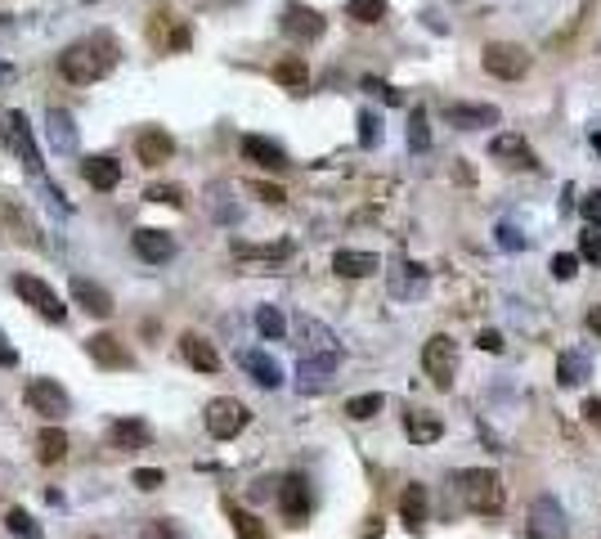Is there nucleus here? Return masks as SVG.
Masks as SVG:
<instances>
[{"label":"nucleus","instance_id":"f257e3e1","mask_svg":"<svg viewBox=\"0 0 601 539\" xmlns=\"http://www.w3.org/2000/svg\"><path fill=\"white\" fill-rule=\"evenodd\" d=\"M117 59H121V50H117V41H113V32H90L86 41H72L59 54V72L72 86H90V81H104L117 68Z\"/></svg>","mask_w":601,"mask_h":539},{"label":"nucleus","instance_id":"f03ea898","mask_svg":"<svg viewBox=\"0 0 601 539\" xmlns=\"http://www.w3.org/2000/svg\"><path fill=\"white\" fill-rule=\"evenodd\" d=\"M454 481H458V495H463V504H467L472 513H481V517L502 513L507 490H502V477H498V472H489V468H463Z\"/></svg>","mask_w":601,"mask_h":539},{"label":"nucleus","instance_id":"7ed1b4c3","mask_svg":"<svg viewBox=\"0 0 601 539\" xmlns=\"http://www.w3.org/2000/svg\"><path fill=\"white\" fill-rule=\"evenodd\" d=\"M422 369H427V378H431L440 392H449V387H454V374H458V346H454V337L436 333V337L422 346Z\"/></svg>","mask_w":601,"mask_h":539},{"label":"nucleus","instance_id":"20e7f679","mask_svg":"<svg viewBox=\"0 0 601 539\" xmlns=\"http://www.w3.org/2000/svg\"><path fill=\"white\" fill-rule=\"evenodd\" d=\"M484 72L489 77H502V81H521L525 72H530V54H525V45H512V41H489L481 54Z\"/></svg>","mask_w":601,"mask_h":539},{"label":"nucleus","instance_id":"39448f33","mask_svg":"<svg viewBox=\"0 0 601 539\" xmlns=\"http://www.w3.org/2000/svg\"><path fill=\"white\" fill-rule=\"evenodd\" d=\"M14 292H18L36 315H45L50 324H63V319H68V306L59 301V292H54L50 283H41L36 274H18V279H14Z\"/></svg>","mask_w":601,"mask_h":539},{"label":"nucleus","instance_id":"423d86ee","mask_svg":"<svg viewBox=\"0 0 601 539\" xmlns=\"http://www.w3.org/2000/svg\"><path fill=\"white\" fill-rule=\"evenodd\" d=\"M247 422H251V413H247V404L234 401V396H216V401L207 404V431H211L216 440H234Z\"/></svg>","mask_w":601,"mask_h":539},{"label":"nucleus","instance_id":"0eeeda50","mask_svg":"<svg viewBox=\"0 0 601 539\" xmlns=\"http://www.w3.org/2000/svg\"><path fill=\"white\" fill-rule=\"evenodd\" d=\"M278 27H283V36H287V41H296V45H310V41H319V36L328 32L324 14H319V9H310V5H283Z\"/></svg>","mask_w":601,"mask_h":539},{"label":"nucleus","instance_id":"6e6552de","mask_svg":"<svg viewBox=\"0 0 601 539\" xmlns=\"http://www.w3.org/2000/svg\"><path fill=\"white\" fill-rule=\"evenodd\" d=\"M148 41H153L162 54H175V50H184V45L193 41V27H189L180 14L162 9V14H153V23H148Z\"/></svg>","mask_w":601,"mask_h":539},{"label":"nucleus","instance_id":"1a4fd4ad","mask_svg":"<svg viewBox=\"0 0 601 539\" xmlns=\"http://www.w3.org/2000/svg\"><path fill=\"white\" fill-rule=\"evenodd\" d=\"M310 508H315V499H310V481H305L301 472L283 477V486H278V513L287 517V526H301V522L310 517Z\"/></svg>","mask_w":601,"mask_h":539},{"label":"nucleus","instance_id":"9d476101","mask_svg":"<svg viewBox=\"0 0 601 539\" xmlns=\"http://www.w3.org/2000/svg\"><path fill=\"white\" fill-rule=\"evenodd\" d=\"M5 144L18 153V162H23L32 175H41V148H36L32 127H27V118H23V113H9V118H5Z\"/></svg>","mask_w":601,"mask_h":539},{"label":"nucleus","instance_id":"9b49d317","mask_svg":"<svg viewBox=\"0 0 601 539\" xmlns=\"http://www.w3.org/2000/svg\"><path fill=\"white\" fill-rule=\"evenodd\" d=\"M27 409H36V413H45V418H63L72 401H68V392L54 383V378H32L27 383Z\"/></svg>","mask_w":601,"mask_h":539},{"label":"nucleus","instance_id":"f8f14e48","mask_svg":"<svg viewBox=\"0 0 601 539\" xmlns=\"http://www.w3.org/2000/svg\"><path fill=\"white\" fill-rule=\"evenodd\" d=\"M530 539H566V513L552 495L534 499L530 508Z\"/></svg>","mask_w":601,"mask_h":539},{"label":"nucleus","instance_id":"ddd939ff","mask_svg":"<svg viewBox=\"0 0 601 539\" xmlns=\"http://www.w3.org/2000/svg\"><path fill=\"white\" fill-rule=\"evenodd\" d=\"M489 157L502 162V166H539V162H534V148L525 144V135H516V131L493 135V139H489Z\"/></svg>","mask_w":601,"mask_h":539},{"label":"nucleus","instance_id":"4468645a","mask_svg":"<svg viewBox=\"0 0 601 539\" xmlns=\"http://www.w3.org/2000/svg\"><path fill=\"white\" fill-rule=\"evenodd\" d=\"M130 248H135V257L148 261V266L175 257V239H171L166 230H135V234H130Z\"/></svg>","mask_w":601,"mask_h":539},{"label":"nucleus","instance_id":"2eb2a0df","mask_svg":"<svg viewBox=\"0 0 601 539\" xmlns=\"http://www.w3.org/2000/svg\"><path fill=\"white\" fill-rule=\"evenodd\" d=\"M86 355H90L99 369H130V364H135L130 351L121 346L113 333H95V337H86Z\"/></svg>","mask_w":601,"mask_h":539},{"label":"nucleus","instance_id":"dca6fc26","mask_svg":"<svg viewBox=\"0 0 601 539\" xmlns=\"http://www.w3.org/2000/svg\"><path fill=\"white\" fill-rule=\"evenodd\" d=\"M81 175H86V184H90V189L108 194V189H117V184H121V162H117V157H108V153L81 157Z\"/></svg>","mask_w":601,"mask_h":539},{"label":"nucleus","instance_id":"f3484780","mask_svg":"<svg viewBox=\"0 0 601 539\" xmlns=\"http://www.w3.org/2000/svg\"><path fill=\"white\" fill-rule=\"evenodd\" d=\"M445 118H449V127H458V131H484V127H498V109H493V104H449Z\"/></svg>","mask_w":601,"mask_h":539},{"label":"nucleus","instance_id":"a211bd4d","mask_svg":"<svg viewBox=\"0 0 601 539\" xmlns=\"http://www.w3.org/2000/svg\"><path fill=\"white\" fill-rule=\"evenodd\" d=\"M171 153H175V139L166 131H157V127H148V131L135 135V157L144 162V166H157V162H171Z\"/></svg>","mask_w":601,"mask_h":539},{"label":"nucleus","instance_id":"6ab92c4d","mask_svg":"<svg viewBox=\"0 0 601 539\" xmlns=\"http://www.w3.org/2000/svg\"><path fill=\"white\" fill-rule=\"evenodd\" d=\"M242 157L256 162V166H265V171H283L287 166V153L274 139H265V135H242Z\"/></svg>","mask_w":601,"mask_h":539},{"label":"nucleus","instance_id":"aec40b11","mask_svg":"<svg viewBox=\"0 0 601 539\" xmlns=\"http://www.w3.org/2000/svg\"><path fill=\"white\" fill-rule=\"evenodd\" d=\"M72 301H77L81 310L99 315V319H108V315H113V292H108V288H99L95 279H72Z\"/></svg>","mask_w":601,"mask_h":539},{"label":"nucleus","instance_id":"412c9836","mask_svg":"<svg viewBox=\"0 0 601 539\" xmlns=\"http://www.w3.org/2000/svg\"><path fill=\"white\" fill-rule=\"evenodd\" d=\"M180 355L198 369V374H216L221 369V355H216V346L207 342V337H198V333H184L180 337Z\"/></svg>","mask_w":601,"mask_h":539},{"label":"nucleus","instance_id":"4be33fe9","mask_svg":"<svg viewBox=\"0 0 601 539\" xmlns=\"http://www.w3.org/2000/svg\"><path fill=\"white\" fill-rule=\"evenodd\" d=\"M404 431H408L413 445H436L445 436V422L436 413H427V409H413V413H404Z\"/></svg>","mask_w":601,"mask_h":539},{"label":"nucleus","instance_id":"5701e85b","mask_svg":"<svg viewBox=\"0 0 601 539\" xmlns=\"http://www.w3.org/2000/svg\"><path fill=\"white\" fill-rule=\"evenodd\" d=\"M45 135H50V148H54V153H72V148H77L72 113H68V109H50V118H45Z\"/></svg>","mask_w":601,"mask_h":539},{"label":"nucleus","instance_id":"b1692460","mask_svg":"<svg viewBox=\"0 0 601 539\" xmlns=\"http://www.w3.org/2000/svg\"><path fill=\"white\" fill-rule=\"evenodd\" d=\"M337 360H342V355H301V369H296L301 387H305V392H310V387H324V383L337 374Z\"/></svg>","mask_w":601,"mask_h":539},{"label":"nucleus","instance_id":"393cba45","mask_svg":"<svg viewBox=\"0 0 601 539\" xmlns=\"http://www.w3.org/2000/svg\"><path fill=\"white\" fill-rule=\"evenodd\" d=\"M333 270H337L342 279H368V274L381 270V261H377L372 252H351V248H342V252L333 257Z\"/></svg>","mask_w":601,"mask_h":539},{"label":"nucleus","instance_id":"a878e982","mask_svg":"<svg viewBox=\"0 0 601 539\" xmlns=\"http://www.w3.org/2000/svg\"><path fill=\"white\" fill-rule=\"evenodd\" d=\"M242 369H247L260 387H278V383H283L278 360H274V355H265V351H242Z\"/></svg>","mask_w":601,"mask_h":539},{"label":"nucleus","instance_id":"bb28decb","mask_svg":"<svg viewBox=\"0 0 601 539\" xmlns=\"http://www.w3.org/2000/svg\"><path fill=\"white\" fill-rule=\"evenodd\" d=\"M269 77H274L278 86H287V90H305L310 68H305V59H301V54H287V59H278V63L269 68Z\"/></svg>","mask_w":601,"mask_h":539},{"label":"nucleus","instance_id":"cd10ccee","mask_svg":"<svg viewBox=\"0 0 601 539\" xmlns=\"http://www.w3.org/2000/svg\"><path fill=\"white\" fill-rule=\"evenodd\" d=\"M399 517H404L408 531H422V526H427V490H422V486H408V490L399 495Z\"/></svg>","mask_w":601,"mask_h":539},{"label":"nucleus","instance_id":"c85d7f7f","mask_svg":"<svg viewBox=\"0 0 601 539\" xmlns=\"http://www.w3.org/2000/svg\"><path fill=\"white\" fill-rule=\"evenodd\" d=\"M108 440H113L117 449H144V445H148V427H144L139 418H121V422H113Z\"/></svg>","mask_w":601,"mask_h":539},{"label":"nucleus","instance_id":"c756f323","mask_svg":"<svg viewBox=\"0 0 601 539\" xmlns=\"http://www.w3.org/2000/svg\"><path fill=\"white\" fill-rule=\"evenodd\" d=\"M588 378V360L579 355V351H566L561 360H557V383L561 387H579Z\"/></svg>","mask_w":601,"mask_h":539},{"label":"nucleus","instance_id":"7c9ffc66","mask_svg":"<svg viewBox=\"0 0 601 539\" xmlns=\"http://www.w3.org/2000/svg\"><path fill=\"white\" fill-rule=\"evenodd\" d=\"M422 283H427V274H422L418 266H408V261H399V266L390 270V292H395V297L422 292Z\"/></svg>","mask_w":601,"mask_h":539},{"label":"nucleus","instance_id":"2f4dec72","mask_svg":"<svg viewBox=\"0 0 601 539\" xmlns=\"http://www.w3.org/2000/svg\"><path fill=\"white\" fill-rule=\"evenodd\" d=\"M36 454H41V463H59V459L68 454V436H63L59 427H45V431L36 436Z\"/></svg>","mask_w":601,"mask_h":539},{"label":"nucleus","instance_id":"473e14b6","mask_svg":"<svg viewBox=\"0 0 601 539\" xmlns=\"http://www.w3.org/2000/svg\"><path fill=\"white\" fill-rule=\"evenodd\" d=\"M230 522H234L239 539H269V535H265V522H260V517H251V513L239 508V504H230Z\"/></svg>","mask_w":601,"mask_h":539},{"label":"nucleus","instance_id":"72a5a7b5","mask_svg":"<svg viewBox=\"0 0 601 539\" xmlns=\"http://www.w3.org/2000/svg\"><path fill=\"white\" fill-rule=\"evenodd\" d=\"M381 396H377V392H368V396H351V401H346V418H355V422H368V418H377V413H381Z\"/></svg>","mask_w":601,"mask_h":539},{"label":"nucleus","instance_id":"f704fd0d","mask_svg":"<svg viewBox=\"0 0 601 539\" xmlns=\"http://www.w3.org/2000/svg\"><path fill=\"white\" fill-rule=\"evenodd\" d=\"M256 328H260V337L278 342L283 328H287V324H283V310H278V306H260V310H256Z\"/></svg>","mask_w":601,"mask_h":539},{"label":"nucleus","instance_id":"c9c22d12","mask_svg":"<svg viewBox=\"0 0 601 539\" xmlns=\"http://www.w3.org/2000/svg\"><path fill=\"white\" fill-rule=\"evenodd\" d=\"M408 148L413 153H427L431 148V131H427V113L422 109H413V118H408Z\"/></svg>","mask_w":601,"mask_h":539},{"label":"nucleus","instance_id":"e433bc0d","mask_svg":"<svg viewBox=\"0 0 601 539\" xmlns=\"http://www.w3.org/2000/svg\"><path fill=\"white\" fill-rule=\"evenodd\" d=\"M346 14H351L355 23H381V18H386V0H351Z\"/></svg>","mask_w":601,"mask_h":539},{"label":"nucleus","instance_id":"4c0bfd02","mask_svg":"<svg viewBox=\"0 0 601 539\" xmlns=\"http://www.w3.org/2000/svg\"><path fill=\"white\" fill-rule=\"evenodd\" d=\"M144 198L148 203H162V207H184V189L180 184H148Z\"/></svg>","mask_w":601,"mask_h":539},{"label":"nucleus","instance_id":"58836bf2","mask_svg":"<svg viewBox=\"0 0 601 539\" xmlns=\"http://www.w3.org/2000/svg\"><path fill=\"white\" fill-rule=\"evenodd\" d=\"M575 274H579V257H575V252H557V257H552V279L566 283V279H575Z\"/></svg>","mask_w":601,"mask_h":539},{"label":"nucleus","instance_id":"ea45409f","mask_svg":"<svg viewBox=\"0 0 601 539\" xmlns=\"http://www.w3.org/2000/svg\"><path fill=\"white\" fill-rule=\"evenodd\" d=\"M377 139H381V122H377V113H360V144H363V148H377Z\"/></svg>","mask_w":601,"mask_h":539},{"label":"nucleus","instance_id":"a19ab883","mask_svg":"<svg viewBox=\"0 0 601 539\" xmlns=\"http://www.w3.org/2000/svg\"><path fill=\"white\" fill-rule=\"evenodd\" d=\"M579 257L593 261V266H601V234L597 230H584V234H579Z\"/></svg>","mask_w":601,"mask_h":539},{"label":"nucleus","instance_id":"79ce46f5","mask_svg":"<svg viewBox=\"0 0 601 539\" xmlns=\"http://www.w3.org/2000/svg\"><path fill=\"white\" fill-rule=\"evenodd\" d=\"M130 481H135L139 490H157V486H162L166 477H162L157 468H135V472H130Z\"/></svg>","mask_w":601,"mask_h":539},{"label":"nucleus","instance_id":"37998d69","mask_svg":"<svg viewBox=\"0 0 601 539\" xmlns=\"http://www.w3.org/2000/svg\"><path fill=\"white\" fill-rule=\"evenodd\" d=\"M579 212L588 216V225H593V230H601V189H593V194L579 203Z\"/></svg>","mask_w":601,"mask_h":539},{"label":"nucleus","instance_id":"c03bdc74","mask_svg":"<svg viewBox=\"0 0 601 539\" xmlns=\"http://www.w3.org/2000/svg\"><path fill=\"white\" fill-rule=\"evenodd\" d=\"M247 189H251V194H260V198H265V203H287V194H283V189H278V184H265V180H251V184H247Z\"/></svg>","mask_w":601,"mask_h":539},{"label":"nucleus","instance_id":"a18cd8bd","mask_svg":"<svg viewBox=\"0 0 601 539\" xmlns=\"http://www.w3.org/2000/svg\"><path fill=\"white\" fill-rule=\"evenodd\" d=\"M498 248H507V252H521V248H525V239H521V234H516L507 221H502V225H498Z\"/></svg>","mask_w":601,"mask_h":539},{"label":"nucleus","instance_id":"49530a36","mask_svg":"<svg viewBox=\"0 0 601 539\" xmlns=\"http://www.w3.org/2000/svg\"><path fill=\"white\" fill-rule=\"evenodd\" d=\"M9 531H18V535H36V526H32V517H27L23 508H9Z\"/></svg>","mask_w":601,"mask_h":539},{"label":"nucleus","instance_id":"de8ad7c7","mask_svg":"<svg viewBox=\"0 0 601 539\" xmlns=\"http://www.w3.org/2000/svg\"><path fill=\"white\" fill-rule=\"evenodd\" d=\"M476 346H481V351H489V355H498V351H502V333H493V328H484L481 337H476Z\"/></svg>","mask_w":601,"mask_h":539},{"label":"nucleus","instance_id":"09e8293b","mask_svg":"<svg viewBox=\"0 0 601 539\" xmlns=\"http://www.w3.org/2000/svg\"><path fill=\"white\" fill-rule=\"evenodd\" d=\"M584 418H588V422L601 431V401H597V396H588V401H584Z\"/></svg>","mask_w":601,"mask_h":539},{"label":"nucleus","instance_id":"8fccbe9b","mask_svg":"<svg viewBox=\"0 0 601 539\" xmlns=\"http://www.w3.org/2000/svg\"><path fill=\"white\" fill-rule=\"evenodd\" d=\"M0 364H5V369H14V364H18V351L5 342V333H0Z\"/></svg>","mask_w":601,"mask_h":539},{"label":"nucleus","instance_id":"3c124183","mask_svg":"<svg viewBox=\"0 0 601 539\" xmlns=\"http://www.w3.org/2000/svg\"><path fill=\"white\" fill-rule=\"evenodd\" d=\"M588 333L601 342V306H593V310H588Z\"/></svg>","mask_w":601,"mask_h":539},{"label":"nucleus","instance_id":"603ef678","mask_svg":"<svg viewBox=\"0 0 601 539\" xmlns=\"http://www.w3.org/2000/svg\"><path fill=\"white\" fill-rule=\"evenodd\" d=\"M593 148H597V153H601V135H597V131H593Z\"/></svg>","mask_w":601,"mask_h":539},{"label":"nucleus","instance_id":"864d4df0","mask_svg":"<svg viewBox=\"0 0 601 539\" xmlns=\"http://www.w3.org/2000/svg\"><path fill=\"white\" fill-rule=\"evenodd\" d=\"M221 5H239V0H221Z\"/></svg>","mask_w":601,"mask_h":539}]
</instances>
